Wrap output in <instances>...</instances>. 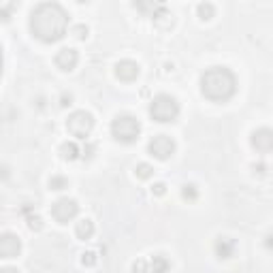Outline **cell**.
Masks as SVG:
<instances>
[{"label": "cell", "mask_w": 273, "mask_h": 273, "mask_svg": "<svg viewBox=\"0 0 273 273\" xmlns=\"http://www.w3.org/2000/svg\"><path fill=\"white\" fill-rule=\"evenodd\" d=\"M60 100H62L60 105H62V107H67V105H70V103H73V96H70V94H64Z\"/></svg>", "instance_id": "cell-28"}, {"label": "cell", "mask_w": 273, "mask_h": 273, "mask_svg": "<svg viewBox=\"0 0 273 273\" xmlns=\"http://www.w3.org/2000/svg\"><path fill=\"white\" fill-rule=\"evenodd\" d=\"M152 195L156 197H162V195H167V184H162V182H158L152 186Z\"/></svg>", "instance_id": "cell-26"}, {"label": "cell", "mask_w": 273, "mask_h": 273, "mask_svg": "<svg viewBox=\"0 0 273 273\" xmlns=\"http://www.w3.org/2000/svg\"><path fill=\"white\" fill-rule=\"evenodd\" d=\"M81 263L85 265V267H94V265L98 263V258H96L94 252H83L81 254Z\"/></svg>", "instance_id": "cell-22"}, {"label": "cell", "mask_w": 273, "mask_h": 273, "mask_svg": "<svg viewBox=\"0 0 273 273\" xmlns=\"http://www.w3.org/2000/svg\"><path fill=\"white\" fill-rule=\"evenodd\" d=\"M0 77H2V47H0Z\"/></svg>", "instance_id": "cell-31"}, {"label": "cell", "mask_w": 273, "mask_h": 273, "mask_svg": "<svg viewBox=\"0 0 273 273\" xmlns=\"http://www.w3.org/2000/svg\"><path fill=\"white\" fill-rule=\"evenodd\" d=\"M68 30V13L58 2H41L30 13V32L43 43H58Z\"/></svg>", "instance_id": "cell-1"}, {"label": "cell", "mask_w": 273, "mask_h": 273, "mask_svg": "<svg viewBox=\"0 0 273 273\" xmlns=\"http://www.w3.org/2000/svg\"><path fill=\"white\" fill-rule=\"evenodd\" d=\"M75 235H77V239H90L92 235H94V222L88 220V218H83V220H79L77 222V226H75Z\"/></svg>", "instance_id": "cell-13"}, {"label": "cell", "mask_w": 273, "mask_h": 273, "mask_svg": "<svg viewBox=\"0 0 273 273\" xmlns=\"http://www.w3.org/2000/svg\"><path fill=\"white\" fill-rule=\"evenodd\" d=\"M92 128H94V118L88 111H73L67 120V131L77 139H88Z\"/></svg>", "instance_id": "cell-5"}, {"label": "cell", "mask_w": 273, "mask_h": 273, "mask_svg": "<svg viewBox=\"0 0 273 273\" xmlns=\"http://www.w3.org/2000/svg\"><path fill=\"white\" fill-rule=\"evenodd\" d=\"M235 250H237V241L231 239V237H218L213 243V252L218 258H222V261L235 256Z\"/></svg>", "instance_id": "cell-12"}, {"label": "cell", "mask_w": 273, "mask_h": 273, "mask_svg": "<svg viewBox=\"0 0 273 273\" xmlns=\"http://www.w3.org/2000/svg\"><path fill=\"white\" fill-rule=\"evenodd\" d=\"M237 92V77L226 67H211L201 75V94L211 103H226Z\"/></svg>", "instance_id": "cell-2"}, {"label": "cell", "mask_w": 273, "mask_h": 273, "mask_svg": "<svg viewBox=\"0 0 273 273\" xmlns=\"http://www.w3.org/2000/svg\"><path fill=\"white\" fill-rule=\"evenodd\" d=\"M28 228H30V231H41L43 220L39 218V215H30V218H28Z\"/></svg>", "instance_id": "cell-23"}, {"label": "cell", "mask_w": 273, "mask_h": 273, "mask_svg": "<svg viewBox=\"0 0 273 273\" xmlns=\"http://www.w3.org/2000/svg\"><path fill=\"white\" fill-rule=\"evenodd\" d=\"M13 9H15V4H9V6H4V9H0V19H2V21H9Z\"/></svg>", "instance_id": "cell-27"}, {"label": "cell", "mask_w": 273, "mask_h": 273, "mask_svg": "<svg viewBox=\"0 0 273 273\" xmlns=\"http://www.w3.org/2000/svg\"><path fill=\"white\" fill-rule=\"evenodd\" d=\"M147 152L158 160H169L175 154V141L169 135H156L152 141L147 143Z\"/></svg>", "instance_id": "cell-7"}, {"label": "cell", "mask_w": 273, "mask_h": 273, "mask_svg": "<svg viewBox=\"0 0 273 273\" xmlns=\"http://www.w3.org/2000/svg\"><path fill=\"white\" fill-rule=\"evenodd\" d=\"M94 152H96V145H94V143H85V147L81 149V158L90 160V158L94 156Z\"/></svg>", "instance_id": "cell-25"}, {"label": "cell", "mask_w": 273, "mask_h": 273, "mask_svg": "<svg viewBox=\"0 0 273 273\" xmlns=\"http://www.w3.org/2000/svg\"><path fill=\"white\" fill-rule=\"evenodd\" d=\"M250 143H252V147L256 149V152L267 154V152H271V147H273V133L269 131V128H258V131L252 133Z\"/></svg>", "instance_id": "cell-9"}, {"label": "cell", "mask_w": 273, "mask_h": 273, "mask_svg": "<svg viewBox=\"0 0 273 273\" xmlns=\"http://www.w3.org/2000/svg\"><path fill=\"white\" fill-rule=\"evenodd\" d=\"M254 171H256V173H261V175H265V173H267V167H265V164H258V167H256V164H254Z\"/></svg>", "instance_id": "cell-29"}, {"label": "cell", "mask_w": 273, "mask_h": 273, "mask_svg": "<svg viewBox=\"0 0 273 273\" xmlns=\"http://www.w3.org/2000/svg\"><path fill=\"white\" fill-rule=\"evenodd\" d=\"M21 252V239L13 233H2L0 235V258L4 261H11V258H17Z\"/></svg>", "instance_id": "cell-8"}, {"label": "cell", "mask_w": 273, "mask_h": 273, "mask_svg": "<svg viewBox=\"0 0 273 273\" xmlns=\"http://www.w3.org/2000/svg\"><path fill=\"white\" fill-rule=\"evenodd\" d=\"M0 273H19L15 267H4V269H0Z\"/></svg>", "instance_id": "cell-30"}, {"label": "cell", "mask_w": 273, "mask_h": 273, "mask_svg": "<svg viewBox=\"0 0 273 273\" xmlns=\"http://www.w3.org/2000/svg\"><path fill=\"white\" fill-rule=\"evenodd\" d=\"M197 11H199V17L203 19V21H207V19H211V17H213L215 6H213L211 2H201V4L197 6Z\"/></svg>", "instance_id": "cell-18"}, {"label": "cell", "mask_w": 273, "mask_h": 273, "mask_svg": "<svg viewBox=\"0 0 273 273\" xmlns=\"http://www.w3.org/2000/svg\"><path fill=\"white\" fill-rule=\"evenodd\" d=\"M133 6H135V9H139V11H149V15H154L162 4L160 2H135Z\"/></svg>", "instance_id": "cell-20"}, {"label": "cell", "mask_w": 273, "mask_h": 273, "mask_svg": "<svg viewBox=\"0 0 273 273\" xmlns=\"http://www.w3.org/2000/svg\"><path fill=\"white\" fill-rule=\"evenodd\" d=\"M68 188V179L64 177V175H52V179H49V190H56V192H60V190H67Z\"/></svg>", "instance_id": "cell-17"}, {"label": "cell", "mask_w": 273, "mask_h": 273, "mask_svg": "<svg viewBox=\"0 0 273 273\" xmlns=\"http://www.w3.org/2000/svg\"><path fill=\"white\" fill-rule=\"evenodd\" d=\"M79 213V205L75 199H58L56 203L52 205V218L58 222V224H68L70 220H75Z\"/></svg>", "instance_id": "cell-6"}, {"label": "cell", "mask_w": 273, "mask_h": 273, "mask_svg": "<svg viewBox=\"0 0 273 273\" xmlns=\"http://www.w3.org/2000/svg\"><path fill=\"white\" fill-rule=\"evenodd\" d=\"M77 62H79V54L70 47H64L56 54V67L60 70H64V73H70V70L77 67Z\"/></svg>", "instance_id": "cell-11"}, {"label": "cell", "mask_w": 273, "mask_h": 273, "mask_svg": "<svg viewBox=\"0 0 273 273\" xmlns=\"http://www.w3.org/2000/svg\"><path fill=\"white\" fill-rule=\"evenodd\" d=\"M179 116V103L169 94H158L149 103V118L158 124H169L175 122Z\"/></svg>", "instance_id": "cell-4"}, {"label": "cell", "mask_w": 273, "mask_h": 273, "mask_svg": "<svg viewBox=\"0 0 273 273\" xmlns=\"http://www.w3.org/2000/svg\"><path fill=\"white\" fill-rule=\"evenodd\" d=\"M135 175L139 177V179H149L154 175V169L149 167L147 162H141V164H136V169H135Z\"/></svg>", "instance_id": "cell-19"}, {"label": "cell", "mask_w": 273, "mask_h": 273, "mask_svg": "<svg viewBox=\"0 0 273 273\" xmlns=\"http://www.w3.org/2000/svg\"><path fill=\"white\" fill-rule=\"evenodd\" d=\"M139 135H141V122L135 116L124 113V116H118L111 122V136L118 143L131 145V143H135L136 139H139Z\"/></svg>", "instance_id": "cell-3"}, {"label": "cell", "mask_w": 273, "mask_h": 273, "mask_svg": "<svg viewBox=\"0 0 273 273\" xmlns=\"http://www.w3.org/2000/svg\"><path fill=\"white\" fill-rule=\"evenodd\" d=\"M60 154H62L64 160H77V158L81 156V149H79V145L75 141H67V143H62Z\"/></svg>", "instance_id": "cell-15"}, {"label": "cell", "mask_w": 273, "mask_h": 273, "mask_svg": "<svg viewBox=\"0 0 273 273\" xmlns=\"http://www.w3.org/2000/svg\"><path fill=\"white\" fill-rule=\"evenodd\" d=\"M133 273H149V263L143 258H136L133 263Z\"/></svg>", "instance_id": "cell-21"}, {"label": "cell", "mask_w": 273, "mask_h": 273, "mask_svg": "<svg viewBox=\"0 0 273 273\" xmlns=\"http://www.w3.org/2000/svg\"><path fill=\"white\" fill-rule=\"evenodd\" d=\"M73 34H75V37L77 39H85V37H88V26H85V24H77V26H73Z\"/></svg>", "instance_id": "cell-24"}, {"label": "cell", "mask_w": 273, "mask_h": 273, "mask_svg": "<svg viewBox=\"0 0 273 273\" xmlns=\"http://www.w3.org/2000/svg\"><path fill=\"white\" fill-rule=\"evenodd\" d=\"M149 271H152V273H169L171 271L169 258L162 256V254H156L152 261H149Z\"/></svg>", "instance_id": "cell-14"}, {"label": "cell", "mask_w": 273, "mask_h": 273, "mask_svg": "<svg viewBox=\"0 0 273 273\" xmlns=\"http://www.w3.org/2000/svg\"><path fill=\"white\" fill-rule=\"evenodd\" d=\"M139 73H141L139 64L133 62V60H120L116 64V77L120 79V81H124V83L135 81V79L139 77Z\"/></svg>", "instance_id": "cell-10"}, {"label": "cell", "mask_w": 273, "mask_h": 273, "mask_svg": "<svg viewBox=\"0 0 273 273\" xmlns=\"http://www.w3.org/2000/svg\"><path fill=\"white\" fill-rule=\"evenodd\" d=\"M182 199L188 201V203H195V201L199 199V188L195 184H184L182 186Z\"/></svg>", "instance_id": "cell-16"}]
</instances>
